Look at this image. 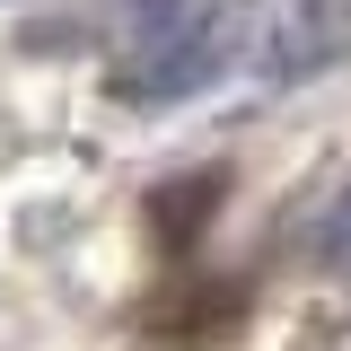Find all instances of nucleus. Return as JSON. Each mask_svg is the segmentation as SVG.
<instances>
[{
    "label": "nucleus",
    "mask_w": 351,
    "mask_h": 351,
    "mask_svg": "<svg viewBox=\"0 0 351 351\" xmlns=\"http://www.w3.org/2000/svg\"><path fill=\"white\" fill-rule=\"evenodd\" d=\"M325 263H343V272H351V193L334 202V219H325Z\"/></svg>",
    "instance_id": "obj_1"
}]
</instances>
